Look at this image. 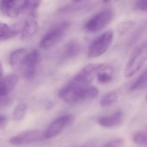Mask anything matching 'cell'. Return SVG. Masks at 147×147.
I'll use <instances>...</instances> for the list:
<instances>
[{
  "label": "cell",
  "instance_id": "1",
  "mask_svg": "<svg viewBox=\"0 0 147 147\" xmlns=\"http://www.w3.org/2000/svg\"><path fill=\"white\" fill-rule=\"evenodd\" d=\"M99 90L93 86H80L69 82L59 92L60 97L69 104H82L94 99L98 96Z\"/></svg>",
  "mask_w": 147,
  "mask_h": 147
},
{
  "label": "cell",
  "instance_id": "2",
  "mask_svg": "<svg viewBox=\"0 0 147 147\" xmlns=\"http://www.w3.org/2000/svg\"><path fill=\"white\" fill-rule=\"evenodd\" d=\"M113 38V32L109 30L96 38L91 43L88 53L90 59L96 58L104 55L110 48Z\"/></svg>",
  "mask_w": 147,
  "mask_h": 147
},
{
  "label": "cell",
  "instance_id": "3",
  "mask_svg": "<svg viewBox=\"0 0 147 147\" xmlns=\"http://www.w3.org/2000/svg\"><path fill=\"white\" fill-rule=\"evenodd\" d=\"M147 60V43L143 44L134 50L125 71V77L134 75Z\"/></svg>",
  "mask_w": 147,
  "mask_h": 147
},
{
  "label": "cell",
  "instance_id": "4",
  "mask_svg": "<svg viewBox=\"0 0 147 147\" xmlns=\"http://www.w3.org/2000/svg\"><path fill=\"white\" fill-rule=\"evenodd\" d=\"M103 63H90L86 65L69 82L80 86H89L98 73L105 67Z\"/></svg>",
  "mask_w": 147,
  "mask_h": 147
},
{
  "label": "cell",
  "instance_id": "5",
  "mask_svg": "<svg viewBox=\"0 0 147 147\" xmlns=\"http://www.w3.org/2000/svg\"><path fill=\"white\" fill-rule=\"evenodd\" d=\"M114 17V11L112 9H105L90 18L86 23L85 29L90 32L100 31L112 22Z\"/></svg>",
  "mask_w": 147,
  "mask_h": 147
},
{
  "label": "cell",
  "instance_id": "6",
  "mask_svg": "<svg viewBox=\"0 0 147 147\" xmlns=\"http://www.w3.org/2000/svg\"><path fill=\"white\" fill-rule=\"evenodd\" d=\"M70 26V23L65 21L52 28L42 38L39 44L40 48L47 49L61 41L65 37Z\"/></svg>",
  "mask_w": 147,
  "mask_h": 147
},
{
  "label": "cell",
  "instance_id": "7",
  "mask_svg": "<svg viewBox=\"0 0 147 147\" xmlns=\"http://www.w3.org/2000/svg\"><path fill=\"white\" fill-rule=\"evenodd\" d=\"M45 139V132L38 130H30L13 137L9 142L12 144L19 145L28 144Z\"/></svg>",
  "mask_w": 147,
  "mask_h": 147
},
{
  "label": "cell",
  "instance_id": "8",
  "mask_svg": "<svg viewBox=\"0 0 147 147\" xmlns=\"http://www.w3.org/2000/svg\"><path fill=\"white\" fill-rule=\"evenodd\" d=\"M74 120V117L70 115H63L56 119L45 132L46 139L53 138L59 135L67 126L72 123Z\"/></svg>",
  "mask_w": 147,
  "mask_h": 147
},
{
  "label": "cell",
  "instance_id": "9",
  "mask_svg": "<svg viewBox=\"0 0 147 147\" xmlns=\"http://www.w3.org/2000/svg\"><path fill=\"white\" fill-rule=\"evenodd\" d=\"M39 61L40 54L37 50H34L29 53L22 69L24 75L26 79H31L34 77Z\"/></svg>",
  "mask_w": 147,
  "mask_h": 147
},
{
  "label": "cell",
  "instance_id": "10",
  "mask_svg": "<svg viewBox=\"0 0 147 147\" xmlns=\"http://www.w3.org/2000/svg\"><path fill=\"white\" fill-rule=\"evenodd\" d=\"M124 119L123 113L119 111L110 116L99 118L98 122L100 125L105 128H114L121 125Z\"/></svg>",
  "mask_w": 147,
  "mask_h": 147
},
{
  "label": "cell",
  "instance_id": "11",
  "mask_svg": "<svg viewBox=\"0 0 147 147\" xmlns=\"http://www.w3.org/2000/svg\"><path fill=\"white\" fill-rule=\"evenodd\" d=\"M20 7L18 0H1V10L7 17L17 18L20 13Z\"/></svg>",
  "mask_w": 147,
  "mask_h": 147
},
{
  "label": "cell",
  "instance_id": "12",
  "mask_svg": "<svg viewBox=\"0 0 147 147\" xmlns=\"http://www.w3.org/2000/svg\"><path fill=\"white\" fill-rule=\"evenodd\" d=\"M24 26L21 24H17L9 26L5 23H1L0 41H5L16 36L20 31H22Z\"/></svg>",
  "mask_w": 147,
  "mask_h": 147
},
{
  "label": "cell",
  "instance_id": "13",
  "mask_svg": "<svg viewBox=\"0 0 147 147\" xmlns=\"http://www.w3.org/2000/svg\"><path fill=\"white\" fill-rule=\"evenodd\" d=\"M27 50L20 49L13 51L10 55L9 63L14 69H22L28 56Z\"/></svg>",
  "mask_w": 147,
  "mask_h": 147
},
{
  "label": "cell",
  "instance_id": "14",
  "mask_svg": "<svg viewBox=\"0 0 147 147\" xmlns=\"http://www.w3.org/2000/svg\"><path fill=\"white\" fill-rule=\"evenodd\" d=\"M19 78L15 74H11L1 78L0 95H7L17 86Z\"/></svg>",
  "mask_w": 147,
  "mask_h": 147
},
{
  "label": "cell",
  "instance_id": "15",
  "mask_svg": "<svg viewBox=\"0 0 147 147\" xmlns=\"http://www.w3.org/2000/svg\"><path fill=\"white\" fill-rule=\"evenodd\" d=\"M38 27V24L35 19L32 18L26 21L21 31V40H26L33 36L36 32Z\"/></svg>",
  "mask_w": 147,
  "mask_h": 147
},
{
  "label": "cell",
  "instance_id": "16",
  "mask_svg": "<svg viewBox=\"0 0 147 147\" xmlns=\"http://www.w3.org/2000/svg\"><path fill=\"white\" fill-rule=\"evenodd\" d=\"M80 45L76 41H69L64 47V55L69 58L76 57L80 54Z\"/></svg>",
  "mask_w": 147,
  "mask_h": 147
},
{
  "label": "cell",
  "instance_id": "17",
  "mask_svg": "<svg viewBox=\"0 0 147 147\" xmlns=\"http://www.w3.org/2000/svg\"><path fill=\"white\" fill-rule=\"evenodd\" d=\"M147 87V69L131 84L130 90L132 92L141 91Z\"/></svg>",
  "mask_w": 147,
  "mask_h": 147
},
{
  "label": "cell",
  "instance_id": "18",
  "mask_svg": "<svg viewBox=\"0 0 147 147\" xmlns=\"http://www.w3.org/2000/svg\"><path fill=\"white\" fill-rule=\"evenodd\" d=\"M42 0H24L20 7V11L24 14H31L38 7Z\"/></svg>",
  "mask_w": 147,
  "mask_h": 147
},
{
  "label": "cell",
  "instance_id": "19",
  "mask_svg": "<svg viewBox=\"0 0 147 147\" xmlns=\"http://www.w3.org/2000/svg\"><path fill=\"white\" fill-rule=\"evenodd\" d=\"M97 79L100 83L107 84L111 81L113 79L112 69L107 65L101 69L97 75Z\"/></svg>",
  "mask_w": 147,
  "mask_h": 147
},
{
  "label": "cell",
  "instance_id": "20",
  "mask_svg": "<svg viewBox=\"0 0 147 147\" xmlns=\"http://www.w3.org/2000/svg\"><path fill=\"white\" fill-rule=\"evenodd\" d=\"M118 98V94L115 91L109 92L105 95L100 101L101 107H106L113 105L117 101Z\"/></svg>",
  "mask_w": 147,
  "mask_h": 147
},
{
  "label": "cell",
  "instance_id": "21",
  "mask_svg": "<svg viewBox=\"0 0 147 147\" xmlns=\"http://www.w3.org/2000/svg\"><path fill=\"white\" fill-rule=\"evenodd\" d=\"M136 24V22L133 20H128L121 22L118 26L117 32L119 35H124L134 27Z\"/></svg>",
  "mask_w": 147,
  "mask_h": 147
},
{
  "label": "cell",
  "instance_id": "22",
  "mask_svg": "<svg viewBox=\"0 0 147 147\" xmlns=\"http://www.w3.org/2000/svg\"><path fill=\"white\" fill-rule=\"evenodd\" d=\"M27 105L25 103H21L17 106L13 113V119L15 121H20L23 119L27 111Z\"/></svg>",
  "mask_w": 147,
  "mask_h": 147
},
{
  "label": "cell",
  "instance_id": "23",
  "mask_svg": "<svg viewBox=\"0 0 147 147\" xmlns=\"http://www.w3.org/2000/svg\"><path fill=\"white\" fill-rule=\"evenodd\" d=\"M132 141L137 144L147 145V130L137 132L132 137Z\"/></svg>",
  "mask_w": 147,
  "mask_h": 147
},
{
  "label": "cell",
  "instance_id": "24",
  "mask_svg": "<svg viewBox=\"0 0 147 147\" xmlns=\"http://www.w3.org/2000/svg\"><path fill=\"white\" fill-rule=\"evenodd\" d=\"M124 143V140L123 138H117L109 141L105 144L104 147H121Z\"/></svg>",
  "mask_w": 147,
  "mask_h": 147
},
{
  "label": "cell",
  "instance_id": "25",
  "mask_svg": "<svg viewBox=\"0 0 147 147\" xmlns=\"http://www.w3.org/2000/svg\"><path fill=\"white\" fill-rule=\"evenodd\" d=\"M134 5L137 10L147 11V0H136Z\"/></svg>",
  "mask_w": 147,
  "mask_h": 147
},
{
  "label": "cell",
  "instance_id": "26",
  "mask_svg": "<svg viewBox=\"0 0 147 147\" xmlns=\"http://www.w3.org/2000/svg\"><path fill=\"white\" fill-rule=\"evenodd\" d=\"M10 99L7 97V95L1 96V107H4L9 105L11 103Z\"/></svg>",
  "mask_w": 147,
  "mask_h": 147
},
{
  "label": "cell",
  "instance_id": "27",
  "mask_svg": "<svg viewBox=\"0 0 147 147\" xmlns=\"http://www.w3.org/2000/svg\"><path fill=\"white\" fill-rule=\"evenodd\" d=\"M7 118L6 116L4 115L1 116V129H3L6 126L7 123Z\"/></svg>",
  "mask_w": 147,
  "mask_h": 147
},
{
  "label": "cell",
  "instance_id": "28",
  "mask_svg": "<svg viewBox=\"0 0 147 147\" xmlns=\"http://www.w3.org/2000/svg\"><path fill=\"white\" fill-rule=\"evenodd\" d=\"M1 78H2V76H3V68H2V66L1 64Z\"/></svg>",
  "mask_w": 147,
  "mask_h": 147
},
{
  "label": "cell",
  "instance_id": "29",
  "mask_svg": "<svg viewBox=\"0 0 147 147\" xmlns=\"http://www.w3.org/2000/svg\"><path fill=\"white\" fill-rule=\"evenodd\" d=\"M111 1V0H103V1L104 3H107L109 2V1Z\"/></svg>",
  "mask_w": 147,
  "mask_h": 147
},
{
  "label": "cell",
  "instance_id": "30",
  "mask_svg": "<svg viewBox=\"0 0 147 147\" xmlns=\"http://www.w3.org/2000/svg\"><path fill=\"white\" fill-rule=\"evenodd\" d=\"M82 0H74V1L75 2H79L80 1H82Z\"/></svg>",
  "mask_w": 147,
  "mask_h": 147
},
{
  "label": "cell",
  "instance_id": "31",
  "mask_svg": "<svg viewBox=\"0 0 147 147\" xmlns=\"http://www.w3.org/2000/svg\"><path fill=\"white\" fill-rule=\"evenodd\" d=\"M146 99H147V97H146Z\"/></svg>",
  "mask_w": 147,
  "mask_h": 147
}]
</instances>
